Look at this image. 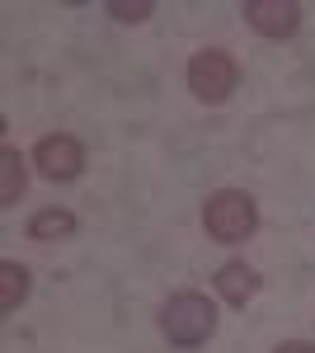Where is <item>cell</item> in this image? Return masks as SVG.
Instances as JSON below:
<instances>
[{
  "label": "cell",
  "mask_w": 315,
  "mask_h": 353,
  "mask_svg": "<svg viewBox=\"0 0 315 353\" xmlns=\"http://www.w3.org/2000/svg\"><path fill=\"white\" fill-rule=\"evenodd\" d=\"M160 330L174 349H198L216 334V306L203 292H174L160 311Z\"/></svg>",
  "instance_id": "6da1fadb"
},
{
  "label": "cell",
  "mask_w": 315,
  "mask_h": 353,
  "mask_svg": "<svg viewBox=\"0 0 315 353\" xmlns=\"http://www.w3.org/2000/svg\"><path fill=\"white\" fill-rule=\"evenodd\" d=\"M203 226H207L212 241L221 245H240L254 236V226H259V208H254V198L245 189H216L207 198V208H203Z\"/></svg>",
  "instance_id": "7a4b0ae2"
},
{
  "label": "cell",
  "mask_w": 315,
  "mask_h": 353,
  "mask_svg": "<svg viewBox=\"0 0 315 353\" xmlns=\"http://www.w3.org/2000/svg\"><path fill=\"white\" fill-rule=\"evenodd\" d=\"M236 81H240L236 57L221 52V48H203V52H193V61H188V90L203 104H226Z\"/></svg>",
  "instance_id": "3957f363"
},
{
  "label": "cell",
  "mask_w": 315,
  "mask_h": 353,
  "mask_svg": "<svg viewBox=\"0 0 315 353\" xmlns=\"http://www.w3.org/2000/svg\"><path fill=\"white\" fill-rule=\"evenodd\" d=\"M33 165L43 170V179L66 184V179H76L80 165H85V146L66 132H52V137H43V141L33 146Z\"/></svg>",
  "instance_id": "277c9868"
},
{
  "label": "cell",
  "mask_w": 315,
  "mask_h": 353,
  "mask_svg": "<svg viewBox=\"0 0 315 353\" xmlns=\"http://www.w3.org/2000/svg\"><path fill=\"white\" fill-rule=\"evenodd\" d=\"M245 19L263 38H292L301 28V5L296 0H245Z\"/></svg>",
  "instance_id": "5b68a950"
},
{
  "label": "cell",
  "mask_w": 315,
  "mask_h": 353,
  "mask_svg": "<svg viewBox=\"0 0 315 353\" xmlns=\"http://www.w3.org/2000/svg\"><path fill=\"white\" fill-rule=\"evenodd\" d=\"M216 292H221V301H231V306H245V301L259 292V273L250 269L245 259H231V264H221L216 269Z\"/></svg>",
  "instance_id": "8992f818"
},
{
  "label": "cell",
  "mask_w": 315,
  "mask_h": 353,
  "mask_svg": "<svg viewBox=\"0 0 315 353\" xmlns=\"http://www.w3.org/2000/svg\"><path fill=\"white\" fill-rule=\"evenodd\" d=\"M71 236H76V217L66 208H48V212H38V217L28 221V241H38V245L71 241Z\"/></svg>",
  "instance_id": "52a82bcc"
},
{
  "label": "cell",
  "mask_w": 315,
  "mask_h": 353,
  "mask_svg": "<svg viewBox=\"0 0 315 353\" xmlns=\"http://www.w3.org/2000/svg\"><path fill=\"white\" fill-rule=\"evenodd\" d=\"M19 193H24V161L14 146H5L0 151V208H14Z\"/></svg>",
  "instance_id": "ba28073f"
},
{
  "label": "cell",
  "mask_w": 315,
  "mask_h": 353,
  "mask_svg": "<svg viewBox=\"0 0 315 353\" xmlns=\"http://www.w3.org/2000/svg\"><path fill=\"white\" fill-rule=\"evenodd\" d=\"M24 297H28V269L14 264V259H5L0 264V311H14Z\"/></svg>",
  "instance_id": "9c48e42d"
},
{
  "label": "cell",
  "mask_w": 315,
  "mask_h": 353,
  "mask_svg": "<svg viewBox=\"0 0 315 353\" xmlns=\"http://www.w3.org/2000/svg\"><path fill=\"white\" fill-rule=\"evenodd\" d=\"M108 10H113V14H118L123 24H141V19L151 14V0H136V5H128V0H113Z\"/></svg>",
  "instance_id": "30bf717a"
},
{
  "label": "cell",
  "mask_w": 315,
  "mask_h": 353,
  "mask_svg": "<svg viewBox=\"0 0 315 353\" xmlns=\"http://www.w3.org/2000/svg\"><path fill=\"white\" fill-rule=\"evenodd\" d=\"M273 353H315V344H306V339H287V344H278Z\"/></svg>",
  "instance_id": "8fae6325"
}]
</instances>
